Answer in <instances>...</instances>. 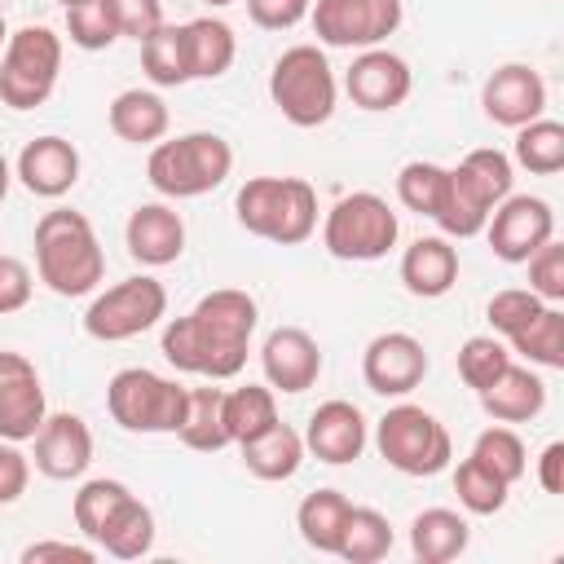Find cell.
Returning a JSON list of instances; mask_svg holds the SVG:
<instances>
[{"mask_svg":"<svg viewBox=\"0 0 564 564\" xmlns=\"http://www.w3.org/2000/svg\"><path fill=\"white\" fill-rule=\"evenodd\" d=\"M256 300L238 286L207 291L185 317L163 326V357L185 375L234 379L247 361V344L256 330Z\"/></svg>","mask_w":564,"mask_h":564,"instance_id":"6da1fadb","label":"cell"},{"mask_svg":"<svg viewBox=\"0 0 564 564\" xmlns=\"http://www.w3.org/2000/svg\"><path fill=\"white\" fill-rule=\"evenodd\" d=\"M35 269L40 282L66 300L88 295L106 278V256L84 212L53 207L35 220Z\"/></svg>","mask_w":564,"mask_h":564,"instance_id":"7a4b0ae2","label":"cell"},{"mask_svg":"<svg viewBox=\"0 0 564 564\" xmlns=\"http://www.w3.org/2000/svg\"><path fill=\"white\" fill-rule=\"evenodd\" d=\"M234 212L247 234L295 247L317 229V189L304 176H251L238 189Z\"/></svg>","mask_w":564,"mask_h":564,"instance_id":"3957f363","label":"cell"},{"mask_svg":"<svg viewBox=\"0 0 564 564\" xmlns=\"http://www.w3.org/2000/svg\"><path fill=\"white\" fill-rule=\"evenodd\" d=\"M229 167H234V150L220 132H185L150 150L145 176L167 198H198L225 185Z\"/></svg>","mask_w":564,"mask_h":564,"instance_id":"277c9868","label":"cell"},{"mask_svg":"<svg viewBox=\"0 0 564 564\" xmlns=\"http://www.w3.org/2000/svg\"><path fill=\"white\" fill-rule=\"evenodd\" d=\"M106 410L123 432H172L176 436L189 410V388L145 366H123L106 383Z\"/></svg>","mask_w":564,"mask_h":564,"instance_id":"5b68a950","label":"cell"},{"mask_svg":"<svg viewBox=\"0 0 564 564\" xmlns=\"http://www.w3.org/2000/svg\"><path fill=\"white\" fill-rule=\"evenodd\" d=\"M269 97H273V106L282 110L286 123H295V128H322L335 115V97H339L326 53L317 44L286 48L273 62V70H269Z\"/></svg>","mask_w":564,"mask_h":564,"instance_id":"8992f818","label":"cell"},{"mask_svg":"<svg viewBox=\"0 0 564 564\" xmlns=\"http://www.w3.org/2000/svg\"><path fill=\"white\" fill-rule=\"evenodd\" d=\"M397 234H401L397 212L379 194L357 189V194H344L326 212L322 247L335 260H383L397 247Z\"/></svg>","mask_w":564,"mask_h":564,"instance_id":"52a82bcc","label":"cell"},{"mask_svg":"<svg viewBox=\"0 0 564 564\" xmlns=\"http://www.w3.org/2000/svg\"><path fill=\"white\" fill-rule=\"evenodd\" d=\"M375 445L383 463L397 467L401 476H436L454 458L449 432L423 405H392L375 427Z\"/></svg>","mask_w":564,"mask_h":564,"instance_id":"ba28073f","label":"cell"},{"mask_svg":"<svg viewBox=\"0 0 564 564\" xmlns=\"http://www.w3.org/2000/svg\"><path fill=\"white\" fill-rule=\"evenodd\" d=\"M62 70V40L48 26H22L0 53V101L13 110H35L48 101Z\"/></svg>","mask_w":564,"mask_h":564,"instance_id":"9c48e42d","label":"cell"},{"mask_svg":"<svg viewBox=\"0 0 564 564\" xmlns=\"http://www.w3.org/2000/svg\"><path fill=\"white\" fill-rule=\"evenodd\" d=\"M167 313V291L159 278H123L115 286H106L88 313H84V330L101 344H119V339H132L150 326H159V317Z\"/></svg>","mask_w":564,"mask_h":564,"instance_id":"30bf717a","label":"cell"},{"mask_svg":"<svg viewBox=\"0 0 564 564\" xmlns=\"http://www.w3.org/2000/svg\"><path fill=\"white\" fill-rule=\"evenodd\" d=\"M308 18L330 48H379L401 26V0H317Z\"/></svg>","mask_w":564,"mask_h":564,"instance_id":"8fae6325","label":"cell"},{"mask_svg":"<svg viewBox=\"0 0 564 564\" xmlns=\"http://www.w3.org/2000/svg\"><path fill=\"white\" fill-rule=\"evenodd\" d=\"M489 247L507 264H524L546 238H555V212L538 194H507L485 220Z\"/></svg>","mask_w":564,"mask_h":564,"instance_id":"7c38bea8","label":"cell"},{"mask_svg":"<svg viewBox=\"0 0 564 564\" xmlns=\"http://www.w3.org/2000/svg\"><path fill=\"white\" fill-rule=\"evenodd\" d=\"M423 375H427V348L405 330L375 335L361 352V379L379 397H405L423 383Z\"/></svg>","mask_w":564,"mask_h":564,"instance_id":"4fadbf2b","label":"cell"},{"mask_svg":"<svg viewBox=\"0 0 564 564\" xmlns=\"http://www.w3.org/2000/svg\"><path fill=\"white\" fill-rule=\"evenodd\" d=\"M48 414L31 357L0 352V441H31Z\"/></svg>","mask_w":564,"mask_h":564,"instance_id":"5bb4252c","label":"cell"},{"mask_svg":"<svg viewBox=\"0 0 564 564\" xmlns=\"http://www.w3.org/2000/svg\"><path fill=\"white\" fill-rule=\"evenodd\" d=\"M480 106H485V115L498 128H524V123L542 119V110H546V84H542V75L533 66L507 62V66H498L485 79Z\"/></svg>","mask_w":564,"mask_h":564,"instance_id":"9a60e30c","label":"cell"},{"mask_svg":"<svg viewBox=\"0 0 564 564\" xmlns=\"http://www.w3.org/2000/svg\"><path fill=\"white\" fill-rule=\"evenodd\" d=\"M31 441H35V454H31L35 458V471L48 476V480H75L93 463V432L70 410L44 414V423H40V432Z\"/></svg>","mask_w":564,"mask_h":564,"instance_id":"2e32d148","label":"cell"},{"mask_svg":"<svg viewBox=\"0 0 564 564\" xmlns=\"http://www.w3.org/2000/svg\"><path fill=\"white\" fill-rule=\"evenodd\" d=\"M260 366L273 392H304L322 375V348L304 326H278L260 348Z\"/></svg>","mask_w":564,"mask_h":564,"instance_id":"e0dca14e","label":"cell"},{"mask_svg":"<svg viewBox=\"0 0 564 564\" xmlns=\"http://www.w3.org/2000/svg\"><path fill=\"white\" fill-rule=\"evenodd\" d=\"M410 66L405 57L388 53V48H361V57H352L344 88L352 97V106L361 110H392L410 97Z\"/></svg>","mask_w":564,"mask_h":564,"instance_id":"ac0fdd59","label":"cell"},{"mask_svg":"<svg viewBox=\"0 0 564 564\" xmlns=\"http://www.w3.org/2000/svg\"><path fill=\"white\" fill-rule=\"evenodd\" d=\"M304 449L330 467H344L352 463L361 449H366V414L352 405V401H322L313 414H308V427H304Z\"/></svg>","mask_w":564,"mask_h":564,"instance_id":"d6986e66","label":"cell"},{"mask_svg":"<svg viewBox=\"0 0 564 564\" xmlns=\"http://www.w3.org/2000/svg\"><path fill=\"white\" fill-rule=\"evenodd\" d=\"M123 242H128V256L145 269L172 264L185 251V220L163 203H141L123 225Z\"/></svg>","mask_w":564,"mask_h":564,"instance_id":"ffe728a7","label":"cell"},{"mask_svg":"<svg viewBox=\"0 0 564 564\" xmlns=\"http://www.w3.org/2000/svg\"><path fill=\"white\" fill-rule=\"evenodd\" d=\"M18 181L40 198H62L79 181V150L66 137H35L18 154Z\"/></svg>","mask_w":564,"mask_h":564,"instance_id":"44dd1931","label":"cell"},{"mask_svg":"<svg viewBox=\"0 0 564 564\" xmlns=\"http://www.w3.org/2000/svg\"><path fill=\"white\" fill-rule=\"evenodd\" d=\"M401 282L419 300H441L458 282V251L449 238H414L401 256Z\"/></svg>","mask_w":564,"mask_h":564,"instance_id":"7402d4cb","label":"cell"},{"mask_svg":"<svg viewBox=\"0 0 564 564\" xmlns=\"http://www.w3.org/2000/svg\"><path fill=\"white\" fill-rule=\"evenodd\" d=\"M480 405H485V414H489L494 423H529V419H538L542 405H546V383H542L538 370L511 361V366L480 392Z\"/></svg>","mask_w":564,"mask_h":564,"instance_id":"603a6c76","label":"cell"},{"mask_svg":"<svg viewBox=\"0 0 564 564\" xmlns=\"http://www.w3.org/2000/svg\"><path fill=\"white\" fill-rule=\"evenodd\" d=\"M467 538H471L467 520L458 511H449V507H427L410 524V551H414L419 564H449V560H458L467 551Z\"/></svg>","mask_w":564,"mask_h":564,"instance_id":"cb8c5ba5","label":"cell"},{"mask_svg":"<svg viewBox=\"0 0 564 564\" xmlns=\"http://www.w3.org/2000/svg\"><path fill=\"white\" fill-rule=\"evenodd\" d=\"M110 132L119 141H132V145L163 141V132H167V106H163V97L150 93V88H123L110 101Z\"/></svg>","mask_w":564,"mask_h":564,"instance_id":"d4e9b609","label":"cell"},{"mask_svg":"<svg viewBox=\"0 0 564 564\" xmlns=\"http://www.w3.org/2000/svg\"><path fill=\"white\" fill-rule=\"evenodd\" d=\"M304 454H308L304 449V436L295 427H286L282 419L264 436H256V441L242 445V463H247V471L256 480H291L300 471Z\"/></svg>","mask_w":564,"mask_h":564,"instance_id":"484cf974","label":"cell"},{"mask_svg":"<svg viewBox=\"0 0 564 564\" xmlns=\"http://www.w3.org/2000/svg\"><path fill=\"white\" fill-rule=\"evenodd\" d=\"M348 511H352V502L339 489H313V494H304V502L295 511V529L313 551L335 555L344 524H348Z\"/></svg>","mask_w":564,"mask_h":564,"instance_id":"4316f807","label":"cell"},{"mask_svg":"<svg viewBox=\"0 0 564 564\" xmlns=\"http://www.w3.org/2000/svg\"><path fill=\"white\" fill-rule=\"evenodd\" d=\"M93 542L101 551H110L115 560H141V555H150V546H154V516H150V507L137 494H128L115 507V516L101 524V533Z\"/></svg>","mask_w":564,"mask_h":564,"instance_id":"83f0119b","label":"cell"},{"mask_svg":"<svg viewBox=\"0 0 564 564\" xmlns=\"http://www.w3.org/2000/svg\"><path fill=\"white\" fill-rule=\"evenodd\" d=\"M185 53H189V79H216L234 66L238 40L234 26L220 18H194L185 22Z\"/></svg>","mask_w":564,"mask_h":564,"instance_id":"f1b7e54d","label":"cell"},{"mask_svg":"<svg viewBox=\"0 0 564 564\" xmlns=\"http://www.w3.org/2000/svg\"><path fill=\"white\" fill-rule=\"evenodd\" d=\"M278 423V401L273 388L264 383H247V388H229L225 392V427L234 445H247L256 436H264Z\"/></svg>","mask_w":564,"mask_h":564,"instance_id":"f546056e","label":"cell"},{"mask_svg":"<svg viewBox=\"0 0 564 564\" xmlns=\"http://www.w3.org/2000/svg\"><path fill=\"white\" fill-rule=\"evenodd\" d=\"M141 70L150 75V84L159 88H176L189 84V53H185V26H154L141 40Z\"/></svg>","mask_w":564,"mask_h":564,"instance_id":"4dcf8cb0","label":"cell"},{"mask_svg":"<svg viewBox=\"0 0 564 564\" xmlns=\"http://www.w3.org/2000/svg\"><path fill=\"white\" fill-rule=\"evenodd\" d=\"M454 176H458V185L467 189V194H476L489 212L511 194V181H516V172H511V159L502 154V150H494V145H480V150H471L458 167H449Z\"/></svg>","mask_w":564,"mask_h":564,"instance_id":"1f68e13d","label":"cell"},{"mask_svg":"<svg viewBox=\"0 0 564 564\" xmlns=\"http://www.w3.org/2000/svg\"><path fill=\"white\" fill-rule=\"evenodd\" d=\"M189 449H225L229 445V427H225V388H189V410H185V423L176 432Z\"/></svg>","mask_w":564,"mask_h":564,"instance_id":"d6a6232c","label":"cell"},{"mask_svg":"<svg viewBox=\"0 0 564 564\" xmlns=\"http://www.w3.org/2000/svg\"><path fill=\"white\" fill-rule=\"evenodd\" d=\"M388 551H392V524H388V516H379L375 507H352L335 555H344L348 564H375Z\"/></svg>","mask_w":564,"mask_h":564,"instance_id":"836d02e7","label":"cell"},{"mask_svg":"<svg viewBox=\"0 0 564 564\" xmlns=\"http://www.w3.org/2000/svg\"><path fill=\"white\" fill-rule=\"evenodd\" d=\"M516 163L529 167L533 176H555L564 167V123L533 119L516 128Z\"/></svg>","mask_w":564,"mask_h":564,"instance_id":"e575fe53","label":"cell"},{"mask_svg":"<svg viewBox=\"0 0 564 564\" xmlns=\"http://www.w3.org/2000/svg\"><path fill=\"white\" fill-rule=\"evenodd\" d=\"M511 348L520 357H529L533 366H546V370H564V313L555 304H546L524 330L511 335Z\"/></svg>","mask_w":564,"mask_h":564,"instance_id":"d590c367","label":"cell"},{"mask_svg":"<svg viewBox=\"0 0 564 564\" xmlns=\"http://www.w3.org/2000/svg\"><path fill=\"white\" fill-rule=\"evenodd\" d=\"M454 494H458V502L471 511V516H494V511H502L507 507V494H511V485L502 480V476H494L485 463H476L471 454L454 467Z\"/></svg>","mask_w":564,"mask_h":564,"instance_id":"8d00e7d4","label":"cell"},{"mask_svg":"<svg viewBox=\"0 0 564 564\" xmlns=\"http://www.w3.org/2000/svg\"><path fill=\"white\" fill-rule=\"evenodd\" d=\"M432 220H436L449 238H471V234L485 229L489 207H485L476 194H467V189L458 185V176L449 172V176H445V189H441V203H436V212H432Z\"/></svg>","mask_w":564,"mask_h":564,"instance_id":"74e56055","label":"cell"},{"mask_svg":"<svg viewBox=\"0 0 564 564\" xmlns=\"http://www.w3.org/2000/svg\"><path fill=\"white\" fill-rule=\"evenodd\" d=\"M511 366V352L498 335H471L463 348H458V379L476 392H485L502 370Z\"/></svg>","mask_w":564,"mask_h":564,"instance_id":"f35d334b","label":"cell"},{"mask_svg":"<svg viewBox=\"0 0 564 564\" xmlns=\"http://www.w3.org/2000/svg\"><path fill=\"white\" fill-rule=\"evenodd\" d=\"M471 458L485 463V467H489L494 476H502L507 485H516V480L524 476V467H529L524 441H520L511 427H485V432L476 436V445H471Z\"/></svg>","mask_w":564,"mask_h":564,"instance_id":"ab89813d","label":"cell"},{"mask_svg":"<svg viewBox=\"0 0 564 564\" xmlns=\"http://www.w3.org/2000/svg\"><path fill=\"white\" fill-rule=\"evenodd\" d=\"M128 494H132V489H128L123 480H106V476L84 480L79 494H75V524H79V533H84V538H97L101 524L115 516V507H119Z\"/></svg>","mask_w":564,"mask_h":564,"instance_id":"60d3db41","label":"cell"},{"mask_svg":"<svg viewBox=\"0 0 564 564\" xmlns=\"http://www.w3.org/2000/svg\"><path fill=\"white\" fill-rule=\"evenodd\" d=\"M445 176H449V167L427 163V159H414V163H405V167L397 172V198H401L410 212L432 216V212H436V203H441Z\"/></svg>","mask_w":564,"mask_h":564,"instance_id":"b9f144b4","label":"cell"},{"mask_svg":"<svg viewBox=\"0 0 564 564\" xmlns=\"http://www.w3.org/2000/svg\"><path fill=\"white\" fill-rule=\"evenodd\" d=\"M542 308H546V300H542L538 291H529V286H507V291H494V300H489L485 317H489L494 335L511 339V335H516V330H524Z\"/></svg>","mask_w":564,"mask_h":564,"instance_id":"7bdbcfd3","label":"cell"},{"mask_svg":"<svg viewBox=\"0 0 564 564\" xmlns=\"http://www.w3.org/2000/svg\"><path fill=\"white\" fill-rule=\"evenodd\" d=\"M66 35H70V44L84 48V53H101V48H110V44L119 40V31H115L110 13L101 9V0L70 4V9H66Z\"/></svg>","mask_w":564,"mask_h":564,"instance_id":"ee69618b","label":"cell"},{"mask_svg":"<svg viewBox=\"0 0 564 564\" xmlns=\"http://www.w3.org/2000/svg\"><path fill=\"white\" fill-rule=\"evenodd\" d=\"M524 264H529V291H538L546 304H560L564 300V242L546 238Z\"/></svg>","mask_w":564,"mask_h":564,"instance_id":"f6af8a7d","label":"cell"},{"mask_svg":"<svg viewBox=\"0 0 564 564\" xmlns=\"http://www.w3.org/2000/svg\"><path fill=\"white\" fill-rule=\"evenodd\" d=\"M101 9L110 13L115 31H119V35H132L137 44H141L154 26H163V0H101Z\"/></svg>","mask_w":564,"mask_h":564,"instance_id":"bcb514c9","label":"cell"},{"mask_svg":"<svg viewBox=\"0 0 564 564\" xmlns=\"http://www.w3.org/2000/svg\"><path fill=\"white\" fill-rule=\"evenodd\" d=\"M313 0H247V18L260 31H291L300 18H308Z\"/></svg>","mask_w":564,"mask_h":564,"instance_id":"7dc6e473","label":"cell"},{"mask_svg":"<svg viewBox=\"0 0 564 564\" xmlns=\"http://www.w3.org/2000/svg\"><path fill=\"white\" fill-rule=\"evenodd\" d=\"M31 286H35V282H31L26 260L0 251V313H18V308H26Z\"/></svg>","mask_w":564,"mask_h":564,"instance_id":"c3c4849f","label":"cell"},{"mask_svg":"<svg viewBox=\"0 0 564 564\" xmlns=\"http://www.w3.org/2000/svg\"><path fill=\"white\" fill-rule=\"evenodd\" d=\"M26 480H31L26 454L18 449V441H4V445H0V507L18 502V498L26 494Z\"/></svg>","mask_w":564,"mask_h":564,"instance_id":"681fc988","label":"cell"},{"mask_svg":"<svg viewBox=\"0 0 564 564\" xmlns=\"http://www.w3.org/2000/svg\"><path fill=\"white\" fill-rule=\"evenodd\" d=\"M22 564H93V546L79 542H31Z\"/></svg>","mask_w":564,"mask_h":564,"instance_id":"f907efd6","label":"cell"},{"mask_svg":"<svg viewBox=\"0 0 564 564\" xmlns=\"http://www.w3.org/2000/svg\"><path fill=\"white\" fill-rule=\"evenodd\" d=\"M538 485L546 494H564V441H551L538 458Z\"/></svg>","mask_w":564,"mask_h":564,"instance_id":"816d5d0a","label":"cell"},{"mask_svg":"<svg viewBox=\"0 0 564 564\" xmlns=\"http://www.w3.org/2000/svg\"><path fill=\"white\" fill-rule=\"evenodd\" d=\"M9 181H13V176H9V163H4V154H0V203H4V194H9Z\"/></svg>","mask_w":564,"mask_h":564,"instance_id":"f5cc1de1","label":"cell"},{"mask_svg":"<svg viewBox=\"0 0 564 564\" xmlns=\"http://www.w3.org/2000/svg\"><path fill=\"white\" fill-rule=\"evenodd\" d=\"M4 40H9V31H4V18H0V53H4Z\"/></svg>","mask_w":564,"mask_h":564,"instance_id":"db71d44e","label":"cell"},{"mask_svg":"<svg viewBox=\"0 0 564 564\" xmlns=\"http://www.w3.org/2000/svg\"><path fill=\"white\" fill-rule=\"evenodd\" d=\"M57 4H62V9H70V4H88V0H57Z\"/></svg>","mask_w":564,"mask_h":564,"instance_id":"11a10c76","label":"cell"},{"mask_svg":"<svg viewBox=\"0 0 564 564\" xmlns=\"http://www.w3.org/2000/svg\"><path fill=\"white\" fill-rule=\"evenodd\" d=\"M203 4H234V0H203Z\"/></svg>","mask_w":564,"mask_h":564,"instance_id":"9f6ffc18","label":"cell"}]
</instances>
